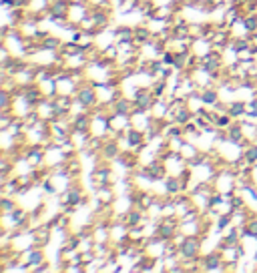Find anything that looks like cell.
<instances>
[{
	"mask_svg": "<svg viewBox=\"0 0 257 273\" xmlns=\"http://www.w3.org/2000/svg\"><path fill=\"white\" fill-rule=\"evenodd\" d=\"M91 183H93V189L100 185H109V183H117V173L113 169V163L109 161H99L93 171H91Z\"/></svg>",
	"mask_w": 257,
	"mask_h": 273,
	"instance_id": "obj_1",
	"label": "cell"
},
{
	"mask_svg": "<svg viewBox=\"0 0 257 273\" xmlns=\"http://www.w3.org/2000/svg\"><path fill=\"white\" fill-rule=\"evenodd\" d=\"M20 261L28 263V269L34 273L44 261H48V255H46V247H40V245H34V247H28L22 251V257Z\"/></svg>",
	"mask_w": 257,
	"mask_h": 273,
	"instance_id": "obj_2",
	"label": "cell"
},
{
	"mask_svg": "<svg viewBox=\"0 0 257 273\" xmlns=\"http://www.w3.org/2000/svg\"><path fill=\"white\" fill-rule=\"evenodd\" d=\"M79 100H82L87 107L95 109L99 105V95H97V89H95V82L89 78V80H84L82 84H79V91L75 95Z\"/></svg>",
	"mask_w": 257,
	"mask_h": 273,
	"instance_id": "obj_3",
	"label": "cell"
},
{
	"mask_svg": "<svg viewBox=\"0 0 257 273\" xmlns=\"http://www.w3.org/2000/svg\"><path fill=\"white\" fill-rule=\"evenodd\" d=\"M109 127H111V131H117V133H127L129 129H133V118H131V115L111 111L109 113Z\"/></svg>",
	"mask_w": 257,
	"mask_h": 273,
	"instance_id": "obj_4",
	"label": "cell"
},
{
	"mask_svg": "<svg viewBox=\"0 0 257 273\" xmlns=\"http://www.w3.org/2000/svg\"><path fill=\"white\" fill-rule=\"evenodd\" d=\"M24 157H26V161L32 165V169H39V167H42V165H46L44 163V157H46V149H44V145H26V149H24Z\"/></svg>",
	"mask_w": 257,
	"mask_h": 273,
	"instance_id": "obj_5",
	"label": "cell"
},
{
	"mask_svg": "<svg viewBox=\"0 0 257 273\" xmlns=\"http://www.w3.org/2000/svg\"><path fill=\"white\" fill-rule=\"evenodd\" d=\"M179 227H181L179 217H161L159 219V237L171 241V239H173V235L179 231Z\"/></svg>",
	"mask_w": 257,
	"mask_h": 273,
	"instance_id": "obj_6",
	"label": "cell"
},
{
	"mask_svg": "<svg viewBox=\"0 0 257 273\" xmlns=\"http://www.w3.org/2000/svg\"><path fill=\"white\" fill-rule=\"evenodd\" d=\"M181 259L183 257H199L203 253V239L201 237H187V241L179 247Z\"/></svg>",
	"mask_w": 257,
	"mask_h": 273,
	"instance_id": "obj_7",
	"label": "cell"
},
{
	"mask_svg": "<svg viewBox=\"0 0 257 273\" xmlns=\"http://www.w3.org/2000/svg\"><path fill=\"white\" fill-rule=\"evenodd\" d=\"M141 169H143V173H147L155 183H157V181H163V179L169 175V173H167V167H165V161H161L159 157L153 159V161L147 163V165H143Z\"/></svg>",
	"mask_w": 257,
	"mask_h": 273,
	"instance_id": "obj_8",
	"label": "cell"
},
{
	"mask_svg": "<svg viewBox=\"0 0 257 273\" xmlns=\"http://www.w3.org/2000/svg\"><path fill=\"white\" fill-rule=\"evenodd\" d=\"M121 143L117 139H105V145H102V151H100V159L102 161H109V163H115L119 157H121Z\"/></svg>",
	"mask_w": 257,
	"mask_h": 273,
	"instance_id": "obj_9",
	"label": "cell"
},
{
	"mask_svg": "<svg viewBox=\"0 0 257 273\" xmlns=\"http://www.w3.org/2000/svg\"><path fill=\"white\" fill-rule=\"evenodd\" d=\"M93 197H97L99 201H102L105 205H113L115 199L119 197V191L115 183H109V185H100V187H95L93 189Z\"/></svg>",
	"mask_w": 257,
	"mask_h": 273,
	"instance_id": "obj_10",
	"label": "cell"
},
{
	"mask_svg": "<svg viewBox=\"0 0 257 273\" xmlns=\"http://www.w3.org/2000/svg\"><path fill=\"white\" fill-rule=\"evenodd\" d=\"M133 100H135V107L151 111L153 102H155V97H153V93H151V87H139L133 95Z\"/></svg>",
	"mask_w": 257,
	"mask_h": 273,
	"instance_id": "obj_11",
	"label": "cell"
},
{
	"mask_svg": "<svg viewBox=\"0 0 257 273\" xmlns=\"http://www.w3.org/2000/svg\"><path fill=\"white\" fill-rule=\"evenodd\" d=\"M167 239L163 237H151L149 239V243L145 247V253L151 255L153 259H157V257H165V249H167Z\"/></svg>",
	"mask_w": 257,
	"mask_h": 273,
	"instance_id": "obj_12",
	"label": "cell"
},
{
	"mask_svg": "<svg viewBox=\"0 0 257 273\" xmlns=\"http://www.w3.org/2000/svg\"><path fill=\"white\" fill-rule=\"evenodd\" d=\"M163 187H165V195H171V197L185 193V183L179 175H167L163 179Z\"/></svg>",
	"mask_w": 257,
	"mask_h": 273,
	"instance_id": "obj_13",
	"label": "cell"
},
{
	"mask_svg": "<svg viewBox=\"0 0 257 273\" xmlns=\"http://www.w3.org/2000/svg\"><path fill=\"white\" fill-rule=\"evenodd\" d=\"M199 97L203 100V105L207 109H213L217 102H221V93H219V87H205V89H199Z\"/></svg>",
	"mask_w": 257,
	"mask_h": 273,
	"instance_id": "obj_14",
	"label": "cell"
},
{
	"mask_svg": "<svg viewBox=\"0 0 257 273\" xmlns=\"http://www.w3.org/2000/svg\"><path fill=\"white\" fill-rule=\"evenodd\" d=\"M68 12H71V0H53L48 6V16L50 19H68Z\"/></svg>",
	"mask_w": 257,
	"mask_h": 273,
	"instance_id": "obj_15",
	"label": "cell"
},
{
	"mask_svg": "<svg viewBox=\"0 0 257 273\" xmlns=\"http://www.w3.org/2000/svg\"><path fill=\"white\" fill-rule=\"evenodd\" d=\"M213 50V42L211 39L207 37H199V39H193V44H191V53L197 55L199 58H203L205 55H209Z\"/></svg>",
	"mask_w": 257,
	"mask_h": 273,
	"instance_id": "obj_16",
	"label": "cell"
},
{
	"mask_svg": "<svg viewBox=\"0 0 257 273\" xmlns=\"http://www.w3.org/2000/svg\"><path fill=\"white\" fill-rule=\"evenodd\" d=\"M57 89H59V95L75 97V95H77V91H79V84L71 78V75H64V77L57 78Z\"/></svg>",
	"mask_w": 257,
	"mask_h": 273,
	"instance_id": "obj_17",
	"label": "cell"
},
{
	"mask_svg": "<svg viewBox=\"0 0 257 273\" xmlns=\"http://www.w3.org/2000/svg\"><path fill=\"white\" fill-rule=\"evenodd\" d=\"M201 147H199V143H193V141H185L183 145H181V149H179V155L187 161V163H191L193 159H197L199 155H201Z\"/></svg>",
	"mask_w": 257,
	"mask_h": 273,
	"instance_id": "obj_18",
	"label": "cell"
},
{
	"mask_svg": "<svg viewBox=\"0 0 257 273\" xmlns=\"http://www.w3.org/2000/svg\"><path fill=\"white\" fill-rule=\"evenodd\" d=\"M227 113L235 118V121H243V117H245V100L239 98V97L227 100Z\"/></svg>",
	"mask_w": 257,
	"mask_h": 273,
	"instance_id": "obj_19",
	"label": "cell"
},
{
	"mask_svg": "<svg viewBox=\"0 0 257 273\" xmlns=\"http://www.w3.org/2000/svg\"><path fill=\"white\" fill-rule=\"evenodd\" d=\"M82 165H84V161H82V157L77 153V155H73L71 159L66 161V173L71 175L75 181H79L82 177Z\"/></svg>",
	"mask_w": 257,
	"mask_h": 273,
	"instance_id": "obj_20",
	"label": "cell"
},
{
	"mask_svg": "<svg viewBox=\"0 0 257 273\" xmlns=\"http://www.w3.org/2000/svg\"><path fill=\"white\" fill-rule=\"evenodd\" d=\"M34 235H37V245L40 247H46L50 241H53V227H50V223H44L39 225L37 229H34Z\"/></svg>",
	"mask_w": 257,
	"mask_h": 273,
	"instance_id": "obj_21",
	"label": "cell"
},
{
	"mask_svg": "<svg viewBox=\"0 0 257 273\" xmlns=\"http://www.w3.org/2000/svg\"><path fill=\"white\" fill-rule=\"evenodd\" d=\"M20 183L16 179V175H12L4 185H0V197H19L20 195Z\"/></svg>",
	"mask_w": 257,
	"mask_h": 273,
	"instance_id": "obj_22",
	"label": "cell"
},
{
	"mask_svg": "<svg viewBox=\"0 0 257 273\" xmlns=\"http://www.w3.org/2000/svg\"><path fill=\"white\" fill-rule=\"evenodd\" d=\"M73 100H75V97H68V95H57V97L53 98L55 109H57V115H71Z\"/></svg>",
	"mask_w": 257,
	"mask_h": 273,
	"instance_id": "obj_23",
	"label": "cell"
},
{
	"mask_svg": "<svg viewBox=\"0 0 257 273\" xmlns=\"http://www.w3.org/2000/svg\"><path fill=\"white\" fill-rule=\"evenodd\" d=\"M111 30H113V40L115 42L135 39V28H131L129 24H117V26H111Z\"/></svg>",
	"mask_w": 257,
	"mask_h": 273,
	"instance_id": "obj_24",
	"label": "cell"
},
{
	"mask_svg": "<svg viewBox=\"0 0 257 273\" xmlns=\"http://www.w3.org/2000/svg\"><path fill=\"white\" fill-rule=\"evenodd\" d=\"M91 14V4L82 2V4H71V12H68V19L73 22H80L82 19H87Z\"/></svg>",
	"mask_w": 257,
	"mask_h": 273,
	"instance_id": "obj_25",
	"label": "cell"
},
{
	"mask_svg": "<svg viewBox=\"0 0 257 273\" xmlns=\"http://www.w3.org/2000/svg\"><path fill=\"white\" fill-rule=\"evenodd\" d=\"M91 131H80V129H75L73 127V131H71V136H73V143H75V147L79 149V153L82 151V149H87V145H89V139H91Z\"/></svg>",
	"mask_w": 257,
	"mask_h": 273,
	"instance_id": "obj_26",
	"label": "cell"
},
{
	"mask_svg": "<svg viewBox=\"0 0 257 273\" xmlns=\"http://www.w3.org/2000/svg\"><path fill=\"white\" fill-rule=\"evenodd\" d=\"M111 111H117V113H125V115H131L135 111V100L131 97H121L119 100H115L111 105Z\"/></svg>",
	"mask_w": 257,
	"mask_h": 273,
	"instance_id": "obj_27",
	"label": "cell"
},
{
	"mask_svg": "<svg viewBox=\"0 0 257 273\" xmlns=\"http://www.w3.org/2000/svg\"><path fill=\"white\" fill-rule=\"evenodd\" d=\"M171 107V102L167 100V97H159L155 98V102H153V107H151V115L155 117V118H165L167 111Z\"/></svg>",
	"mask_w": 257,
	"mask_h": 273,
	"instance_id": "obj_28",
	"label": "cell"
},
{
	"mask_svg": "<svg viewBox=\"0 0 257 273\" xmlns=\"http://www.w3.org/2000/svg\"><path fill=\"white\" fill-rule=\"evenodd\" d=\"M71 125L75 129H80V131H91V125H93V117L91 113L89 115H71Z\"/></svg>",
	"mask_w": 257,
	"mask_h": 273,
	"instance_id": "obj_29",
	"label": "cell"
},
{
	"mask_svg": "<svg viewBox=\"0 0 257 273\" xmlns=\"http://www.w3.org/2000/svg\"><path fill=\"white\" fill-rule=\"evenodd\" d=\"M80 50H84V48H80V44L79 42H75V40H64L62 42V46L59 48V55L60 57H64V58H68V57H73V55H77V53H80Z\"/></svg>",
	"mask_w": 257,
	"mask_h": 273,
	"instance_id": "obj_30",
	"label": "cell"
},
{
	"mask_svg": "<svg viewBox=\"0 0 257 273\" xmlns=\"http://www.w3.org/2000/svg\"><path fill=\"white\" fill-rule=\"evenodd\" d=\"M151 93H153V97H155V98L165 97V95L169 93V80H165V78H155V80L151 82Z\"/></svg>",
	"mask_w": 257,
	"mask_h": 273,
	"instance_id": "obj_31",
	"label": "cell"
},
{
	"mask_svg": "<svg viewBox=\"0 0 257 273\" xmlns=\"http://www.w3.org/2000/svg\"><path fill=\"white\" fill-rule=\"evenodd\" d=\"M40 84V91H42V95L44 97H48V98H55L57 95H59V89H57V78H46V80H42V82H39Z\"/></svg>",
	"mask_w": 257,
	"mask_h": 273,
	"instance_id": "obj_32",
	"label": "cell"
},
{
	"mask_svg": "<svg viewBox=\"0 0 257 273\" xmlns=\"http://www.w3.org/2000/svg\"><path fill=\"white\" fill-rule=\"evenodd\" d=\"M62 39L59 37V34H53V32H48L46 37L42 39V48H48V50H59L62 46Z\"/></svg>",
	"mask_w": 257,
	"mask_h": 273,
	"instance_id": "obj_33",
	"label": "cell"
},
{
	"mask_svg": "<svg viewBox=\"0 0 257 273\" xmlns=\"http://www.w3.org/2000/svg\"><path fill=\"white\" fill-rule=\"evenodd\" d=\"M20 205L19 197H2L0 199V213L6 215V213H12L16 207Z\"/></svg>",
	"mask_w": 257,
	"mask_h": 273,
	"instance_id": "obj_34",
	"label": "cell"
},
{
	"mask_svg": "<svg viewBox=\"0 0 257 273\" xmlns=\"http://www.w3.org/2000/svg\"><path fill=\"white\" fill-rule=\"evenodd\" d=\"M183 136H185V141L199 143V139H201V129H197L193 123H189V125L183 127Z\"/></svg>",
	"mask_w": 257,
	"mask_h": 273,
	"instance_id": "obj_35",
	"label": "cell"
},
{
	"mask_svg": "<svg viewBox=\"0 0 257 273\" xmlns=\"http://www.w3.org/2000/svg\"><path fill=\"white\" fill-rule=\"evenodd\" d=\"M233 225V217H231V213H221L219 217H217V221H215V229H217V233H223L225 229H229Z\"/></svg>",
	"mask_w": 257,
	"mask_h": 273,
	"instance_id": "obj_36",
	"label": "cell"
},
{
	"mask_svg": "<svg viewBox=\"0 0 257 273\" xmlns=\"http://www.w3.org/2000/svg\"><path fill=\"white\" fill-rule=\"evenodd\" d=\"M143 215H145V211H143V209H139V207H133V209L127 213L125 223H127L129 227H133V225H141V219H143Z\"/></svg>",
	"mask_w": 257,
	"mask_h": 273,
	"instance_id": "obj_37",
	"label": "cell"
},
{
	"mask_svg": "<svg viewBox=\"0 0 257 273\" xmlns=\"http://www.w3.org/2000/svg\"><path fill=\"white\" fill-rule=\"evenodd\" d=\"M241 129H243V135L249 143H257V125H253L249 121H241Z\"/></svg>",
	"mask_w": 257,
	"mask_h": 273,
	"instance_id": "obj_38",
	"label": "cell"
},
{
	"mask_svg": "<svg viewBox=\"0 0 257 273\" xmlns=\"http://www.w3.org/2000/svg\"><path fill=\"white\" fill-rule=\"evenodd\" d=\"M93 109L91 107H87L82 100H79L77 97H75V100H73V109H71V115H89Z\"/></svg>",
	"mask_w": 257,
	"mask_h": 273,
	"instance_id": "obj_39",
	"label": "cell"
},
{
	"mask_svg": "<svg viewBox=\"0 0 257 273\" xmlns=\"http://www.w3.org/2000/svg\"><path fill=\"white\" fill-rule=\"evenodd\" d=\"M237 58H239V62H255L253 46H249V48H241V50H237Z\"/></svg>",
	"mask_w": 257,
	"mask_h": 273,
	"instance_id": "obj_40",
	"label": "cell"
},
{
	"mask_svg": "<svg viewBox=\"0 0 257 273\" xmlns=\"http://www.w3.org/2000/svg\"><path fill=\"white\" fill-rule=\"evenodd\" d=\"M102 145H105V139H102V136L91 135V139H89V145H87V149H91V151H95V153H100V151H102Z\"/></svg>",
	"mask_w": 257,
	"mask_h": 273,
	"instance_id": "obj_41",
	"label": "cell"
},
{
	"mask_svg": "<svg viewBox=\"0 0 257 273\" xmlns=\"http://www.w3.org/2000/svg\"><path fill=\"white\" fill-rule=\"evenodd\" d=\"M251 165H257V143H249L245 147V155H243Z\"/></svg>",
	"mask_w": 257,
	"mask_h": 273,
	"instance_id": "obj_42",
	"label": "cell"
},
{
	"mask_svg": "<svg viewBox=\"0 0 257 273\" xmlns=\"http://www.w3.org/2000/svg\"><path fill=\"white\" fill-rule=\"evenodd\" d=\"M183 143H185V136L183 135H175V136H171V139H169V147L173 149V151H179Z\"/></svg>",
	"mask_w": 257,
	"mask_h": 273,
	"instance_id": "obj_43",
	"label": "cell"
},
{
	"mask_svg": "<svg viewBox=\"0 0 257 273\" xmlns=\"http://www.w3.org/2000/svg\"><path fill=\"white\" fill-rule=\"evenodd\" d=\"M95 257H97V253H95V249H91V251H80V263H91V261H95Z\"/></svg>",
	"mask_w": 257,
	"mask_h": 273,
	"instance_id": "obj_44",
	"label": "cell"
},
{
	"mask_svg": "<svg viewBox=\"0 0 257 273\" xmlns=\"http://www.w3.org/2000/svg\"><path fill=\"white\" fill-rule=\"evenodd\" d=\"M245 24H247L249 32H255L257 30V14H247L245 16Z\"/></svg>",
	"mask_w": 257,
	"mask_h": 273,
	"instance_id": "obj_45",
	"label": "cell"
},
{
	"mask_svg": "<svg viewBox=\"0 0 257 273\" xmlns=\"http://www.w3.org/2000/svg\"><path fill=\"white\" fill-rule=\"evenodd\" d=\"M171 241H173V243H175L177 247H181V245H183V243L187 241V235H185V233H183V231L179 229V231H177V233L173 235V239H171Z\"/></svg>",
	"mask_w": 257,
	"mask_h": 273,
	"instance_id": "obj_46",
	"label": "cell"
},
{
	"mask_svg": "<svg viewBox=\"0 0 257 273\" xmlns=\"http://www.w3.org/2000/svg\"><path fill=\"white\" fill-rule=\"evenodd\" d=\"M245 113H257V97L245 100Z\"/></svg>",
	"mask_w": 257,
	"mask_h": 273,
	"instance_id": "obj_47",
	"label": "cell"
},
{
	"mask_svg": "<svg viewBox=\"0 0 257 273\" xmlns=\"http://www.w3.org/2000/svg\"><path fill=\"white\" fill-rule=\"evenodd\" d=\"M48 271H55V265L53 263H50V261H44L37 271H34V273H48Z\"/></svg>",
	"mask_w": 257,
	"mask_h": 273,
	"instance_id": "obj_48",
	"label": "cell"
},
{
	"mask_svg": "<svg viewBox=\"0 0 257 273\" xmlns=\"http://www.w3.org/2000/svg\"><path fill=\"white\" fill-rule=\"evenodd\" d=\"M251 181H253V185L257 187V165L251 167Z\"/></svg>",
	"mask_w": 257,
	"mask_h": 273,
	"instance_id": "obj_49",
	"label": "cell"
},
{
	"mask_svg": "<svg viewBox=\"0 0 257 273\" xmlns=\"http://www.w3.org/2000/svg\"><path fill=\"white\" fill-rule=\"evenodd\" d=\"M207 2H211L213 6H223V4L229 2V0H207Z\"/></svg>",
	"mask_w": 257,
	"mask_h": 273,
	"instance_id": "obj_50",
	"label": "cell"
},
{
	"mask_svg": "<svg viewBox=\"0 0 257 273\" xmlns=\"http://www.w3.org/2000/svg\"><path fill=\"white\" fill-rule=\"evenodd\" d=\"M105 2H109V0H89V4H91V6H102Z\"/></svg>",
	"mask_w": 257,
	"mask_h": 273,
	"instance_id": "obj_51",
	"label": "cell"
},
{
	"mask_svg": "<svg viewBox=\"0 0 257 273\" xmlns=\"http://www.w3.org/2000/svg\"><path fill=\"white\" fill-rule=\"evenodd\" d=\"M82 2H89V0H71V4H82Z\"/></svg>",
	"mask_w": 257,
	"mask_h": 273,
	"instance_id": "obj_52",
	"label": "cell"
}]
</instances>
